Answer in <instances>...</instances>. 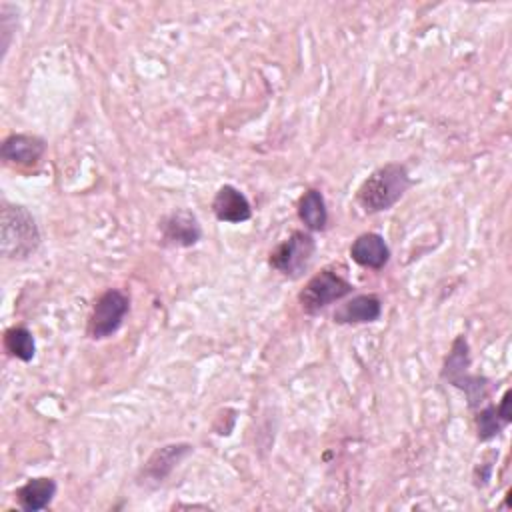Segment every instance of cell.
<instances>
[{
  "label": "cell",
  "instance_id": "cell-8",
  "mask_svg": "<svg viewBox=\"0 0 512 512\" xmlns=\"http://www.w3.org/2000/svg\"><path fill=\"white\" fill-rule=\"evenodd\" d=\"M160 244L166 248H192L202 240V226L194 212L176 208L160 218Z\"/></svg>",
  "mask_w": 512,
  "mask_h": 512
},
{
  "label": "cell",
  "instance_id": "cell-13",
  "mask_svg": "<svg viewBox=\"0 0 512 512\" xmlns=\"http://www.w3.org/2000/svg\"><path fill=\"white\" fill-rule=\"evenodd\" d=\"M510 422H512L510 390H506L498 404L486 402L482 408H478L474 412V424H476V438H478V442L494 440Z\"/></svg>",
  "mask_w": 512,
  "mask_h": 512
},
{
  "label": "cell",
  "instance_id": "cell-14",
  "mask_svg": "<svg viewBox=\"0 0 512 512\" xmlns=\"http://www.w3.org/2000/svg\"><path fill=\"white\" fill-rule=\"evenodd\" d=\"M56 480L50 476L28 478L22 486L14 490V500L24 512H40L46 510L56 496Z\"/></svg>",
  "mask_w": 512,
  "mask_h": 512
},
{
  "label": "cell",
  "instance_id": "cell-2",
  "mask_svg": "<svg viewBox=\"0 0 512 512\" xmlns=\"http://www.w3.org/2000/svg\"><path fill=\"white\" fill-rule=\"evenodd\" d=\"M470 366H472V358H470L468 338H466V334H458L452 340L450 350L442 362L440 378H442V382L464 392L468 408L472 412H476L478 408H482L488 402L490 392H492V380L486 378L484 374L470 372Z\"/></svg>",
  "mask_w": 512,
  "mask_h": 512
},
{
  "label": "cell",
  "instance_id": "cell-7",
  "mask_svg": "<svg viewBox=\"0 0 512 512\" xmlns=\"http://www.w3.org/2000/svg\"><path fill=\"white\" fill-rule=\"evenodd\" d=\"M192 452H194V446L190 442H172L156 448L140 468L138 484L148 488L160 486L178 468V464Z\"/></svg>",
  "mask_w": 512,
  "mask_h": 512
},
{
  "label": "cell",
  "instance_id": "cell-4",
  "mask_svg": "<svg viewBox=\"0 0 512 512\" xmlns=\"http://www.w3.org/2000/svg\"><path fill=\"white\" fill-rule=\"evenodd\" d=\"M352 292L354 284L328 266L308 278L304 288L298 292V304L304 314L316 316L328 306L348 298Z\"/></svg>",
  "mask_w": 512,
  "mask_h": 512
},
{
  "label": "cell",
  "instance_id": "cell-12",
  "mask_svg": "<svg viewBox=\"0 0 512 512\" xmlns=\"http://www.w3.org/2000/svg\"><path fill=\"white\" fill-rule=\"evenodd\" d=\"M350 258L362 268L382 270L390 262V246L378 232H362L350 244Z\"/></svg>",
  "mask_w": 512,
  "mask_h": 512
},
{
  "label": "cell",
  "instance_id": "cell-1",
  "mask_svg": "<svg viewBox=\"0 0 512 512\" xmlns=\"http://www.w3.org/2000/svg\"><path fill=\"white\" fill-rule=\"evenodd\" d=\"M410 186L408 168L402 162H386L362 180L354 198L364 214H380L394 208Z\"/></svg>",
  "mask_w": 512,
  "mask_h": 512
},
{
  "label": "cell",
  "instance_id": "cell-15",
  "mask_svg": "<svg viewBox=\"0 0 512 512\" xmlns=\"http://www.w3.org/2000/svg\"><path fill=\"white\" fill-rule=\"evenodd\" d=\"M296 214L308 232H324L328 228V206L322 190H304L302 196L298 198Z\"/></svg>",
  "mask_w": 512,
  "mask_h": 512
},
{
  "label": "cell",
  "instance_id": "cell-11",
  "mask_svg": "<svg viewBox=\"0 0 512 512\" xmlns=\"http://www.w3.org/2000/svg\"><path fill=\"white\" fill-rule=\"evenodd\" d=\"M212 212L218 222L242 224L252 218V204L240 188L222 184L212 198Z\"/></svg>",
  "mask_w": 512,
  "mask_h": 512
},
{
  "label": "cell",
  "instance_id": "cell-6",
  "mask_svg": "<svg viewBox=\"0 0 512 512\" xmlns=\"http://www.w3.org/2000/svg\"><path fill=\"white\" fill-rule=\"evenodd\" d=\"M130 312V298L120 288H106L92 304L88 324H86V336L90 340H106L114 336L126 316Z\"/></svg>",
  "mask_w": 512,
  "mask_h": 512
},
{
  "label": "cell",
  "instance_id": "cell-17",
  "mask_svg": "<svg viewBox=\"0 0 512 512\" xmlns=\"http://www.w3.org/2000/svg\"><path fill=\"white\" fill-rule=\"evenodd\" d=\"M16 6L2 2L0 4V32H2V58L6 56L10 42H12V32L16 30Z\"/></svg>",
  "mask_w": 512,
  "mask_h": 512
},
{
  "label": "cell",
  "instance_id": "cell-9",
  "mask_svg": "<svg viewBox=\"0 0 512 512\" xmlns=\"http://www.w3.org/2000/svg\"><path fill=\"white\" fill-rule=\"evenodd\" d=\"M46 148L48 144L42 136L28 134V132H14L2 140L0 158L10 166L30 168L44 158Z\"/></svg>",
  "mask_w": 512,
  "mask_h": 512
},
{
  "label": "cell",
  "instance_id": "cell-5",
  "mask_svg": "<svg viewBox=\"0 0 512 512\" xmlns=\"http://www.w3.org/2000/svg\"><path fill=\"white\" fill-rule=\"evenodd\" d=\"M316 248L318 246H316L312 232L294 230L270 250L268 266L274 272H278L280 276H284L288 280H296L308 270V266L316 254Z\"/></svg>",
  "mask_w": 512,
  "mask_h": 512
},
{
  "label": "cell",
  "instance_id": "cell-10",
  "mask_svg": "<svg viewBox=\"0 0 512 512\" xmlns=\"http://www.w3.org/2000/svg\"><path fill=\"white\" fill-rule=\"evenodd\" d=\"M382 316V300L378 294H350L340 300L336 310L332 312V320L340 326H358L372 324Z\"/></svg>",
  "mask_w": 512,
  "mask_h": 512
},
{
  "label": "cell",
  "instance_id": "cell-3",
  "mask_svg": "<svg viewBox=\"0 0 512 512\" xmlns=\"http://www.w3.org/2000/svg\"><path fill=\"white\" fill-rule=\"evenodd\" d=\"M0 218V252L4 260L30 258L42 244V234L34 214L22 204L2 200Z\"/></svg>",
  "mask_w": 512,
  "mask_h": 512
},
{
  "label": "cell",
  "instance_id": "cell-16",
  "mask_svg": "<svg viewBox=\"0 0 512 512\" xmlns=\"http://www.w3.org/2000/svg\"><path fill=\"white\" fill-rule=\"evenodd\" d=\"M4 352L20 362H32L36 356V340L26 326H10L4 330Z\"/></svg>",
  "mask_w": 512,
  "mask_h": 512
}]
</instances>
